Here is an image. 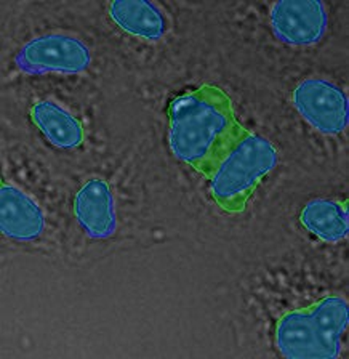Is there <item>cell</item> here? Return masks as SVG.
<instances>
[{"label":"cell","mask_w":349,"mask_h":359,"mask_svg":"<svg viewBox=\"0 0 349 359\" xmlns=\"http://www.w3.org/2000/svg\"><path fill=\"white\" fill-rule=\"evenodd\" d=\"M45 228V217L41 207L25 191L13 184L2 183L0 187V229L10 239H37Z\"/></svg>","instance_id":"ba28073f"},{"label":"cell","mask_w":349,"mask_h":359,"mask_svg":"<svg viewBox=\"0 0 349 359\" xmlns=\"http://www.w3.org/2000/svg\"><path fill=\"white\" fill-rule=\"evenodd\" d=\"M294 104L305 119L325 135L346 130L349 121L348 97L334 82L311 77L294 90Z\"/></svg>","instance_id":"5b68a950"},{"label":"cell","mask_w":349,"mask_h":359,"mask_svg":"<svg viewBox=\"0 0 349 359\" xmlns=\"http://www.w3.org/2000/svg\"><path fill=\"white\" fill-rule=\"evenodd\" d=\"M74 215L85 233L93 239L111 238L117 229L114 196L103 178H90L77 191Z\"/></svg>","instance_id":"52a82bcc"},{"label":"cell","mask_w":349,"mask_h":359,"mask_svg":"<svg viewBox=\"0 0 349 359\" xmlns=\"http://www.w3.org/2000/svg\"><path fill=\"white\" fill-rule=\"evenodd\" d=\"M109 18L132 36L144 41H160L165 36L167 20L162 10L144 0H116L109 4Z\"/></svg>","instance_id":"9c48e42d"},{"label":"cell","mask_w":349,"mask_h":359,"mask_svg":"<svg viewBox=\"0 0 349 359\" xmlns=\"http://www.w3.org/2000/svg\"><path fill=\"white\" fill-rule=\"evenodd\" d=\"M168 126L172 153L207 180L249 130L235 117L229 95L213 83L174 98Z\"/></svg>","instance_id":"6da1fadb"},{"label":"cell","mask_w":349,"mask_h":359,"mask_svg":"<svg viewBox=\"0 0 349 359\" xmlns=\"http://www.w3.org/2000/svg\"><path fill=\"white\" fill-rule=\"evenodd\" d=\"M300 222L324 243H338L349 231L348 201L314 199L303 207Z\"/></svg>","instance_id":"8fae6325"},{"label":"cell","mask_w":349,"mask_h":359,"mask_svg":"<svg viewBox=\"0 0 349 359\" xmlns=\"http://www.w3.org/2000/svg\"><path fill=\"white\" fill-rule=\"evenodd\" d=\"M92 63L88 47L67 34H47L31 39L16 55V65L29 74L63 72L77 74Z\"/></svg>","instance_id":"277c9868"},{"label":"cell","mask_w":349,"mask_h":359,"mask_svg":"<svg viewBox=\"0 0 349 359\" xmlns=\"http://www.w3.org/2000/svg\"><path fill=\"white\" fill-rule=\"evenodd\" d=\"M348 323L345 297L327 295L311 306L282 314L275 324V346L289 359H335Z\"/></svg>","instance_id":"7a4b0ae2"},{"label":"cell","mask_w":349,"mask_h":359,"mask_svg":"<svg viewBox=\"0 0 349 359\" xmlns=\"http://www.w3.org/2000/svg\"><path fill=\"white\" fill-rule=\"evenodd\" d=\"M279 154L271 142L247 130L210 177V194L228 213L245 210L258 184L278 165Z\"/></svg>","instance_id":"3957f363"},{"label":"cell","mask_w":349,"mask_h":359,"mask_svg":"<svg viewBox=\"0 0 349 359\" xmlns=\"http://www.w3.org/2000/svg\"><path fill=\"white\" fill-rule=\"evenodd\" d=\"M31 121L50 143L61 149L77 148L85 140L82 122L53 101H39L34 104Z\"/></svg>","instance_id":"30bf717a"},{"label":"cell","mask_w":349,"mask_h":359,"mask_svg":"<svg viewBox=\"0 0 349 359\" xmlns=\"http://www.w3.org/2000/svg\"><path fill=\"white\" fill-rule=\"evenodd\" d=\"M273 31L278 39L303 47L317 43L327 29V11L319 0H284L273 5Z\"/></svg>","instance_id":"8992f818"}]
</instances>
